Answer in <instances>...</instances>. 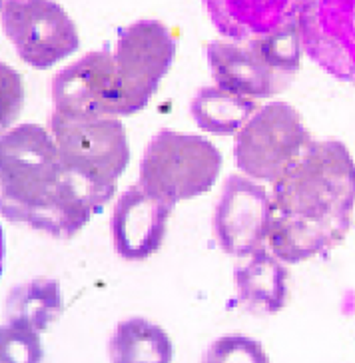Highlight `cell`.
<instances>
[{"instance_id": "obj_5", "label": "cell", "mask_w": 355, "mask_h": 363, "mask_svg": "<svg viewBox=\"0 0 355 363\" xmlns=\"http://www.w3.org/2000/svg\"><path fill=\"white\" fill-rule=\"evenodd\" d=\"M312 144L298 110L286 102L259 108L237 132L236 164L246 176L274 182Z\"/></svg>"}, {"instance_id": "obj_8", "label": "cell", "mask_w": 355, "mask_h": 363, "mask_svg": "<svg viewBox=\"0 0 355 363\" xmlns=\"http://www.w3.org/2000/svg\"><path fill=\"white\" fill-rule=\"evenodd\" d=\"M300 38L315 65L355 82V0H303Z\"/></svg>"}, {"instance_id": "obj_18", "label": "cell", "mask_w": 355, "mask_h": 363, "mask_svg": "<svg viewBox=\"0 0 355 363\" xmlns=\"http://www.w3.org/2000/svg\"><path fill=\"white\" fill-rule=\"evenodd\" d=\"M0 352L4 363H36L44 359L40 333L12 320H6L0 330Z\"/></svg>"}, {"instance_id": "obj_19", "label": "cell", "mask_w": 355, "mask_h": 363, "mask_svg": "<svg viewBox=\"0 0 355 363\" xmlns=\"http://www.w3.org/2000/svg\"><path fill=\"white\" fill-rule=\"evenodd\" d=\"M268 353L264 352V347L259 342L246 337V335H224L220 340H215L210 350L205 353V362L212 363H226V362H254L266 363L268 362Z\"/></svg>"}, {"instance_id": "obj_14", "label": "cell", "mask_w": 355, "mask_h": 363, "mask_svg": "<svg viewBox=\"0 0 355 363\" xmlns=\"http://www.w3.org/2000/svg\"><path fill=\"white\" fill-rule=\"evenodd\" d=\"M237 298L252 313H278L288 298V269L280 257L264 247L249 256L246 266L236 267Z\"/></svg>"}, {"instance_id": "obj_11", "label": "cell", "mask_w": 355, "mask_h": 363, "mask_svg": "<svg viewBox=\"0 0 355 363\" xmlns=\"http://www.w3.org/2000/svg\"><path fill=\"white\" fill-rule=\"evenodd\" d=\"M174 203L144 188L140 182L130 186L116 202L112 214V238L116 254L128 262L154 256L168 234Z\"/></svg>"}, {"instance_id": "obj_20", "label": "cell", "mask_w": 355, "mask_h": 363, "mask_svg": "<svg viewBox=\"0 0 355 363\" xmlns=\"http://www.w3.org/2000/svg\"><path fill=\"white\" fill-rule=\"evenodd\" d=\"M0 72H2V128H9L24 104V84H22V76L14 72L11 66L2 65Z\"/></svg>"}, {"instance_id": "obj_1", "label": "cell", "mask_w": 355, "mask_h": 363, "mask_svg": "<svg viewBox=\"0 0 355 363\" xmlns=\"http://www.w3.org/2000/svg\"><path fill=\"white\" fill-rule=\"evenodd\" d=\"M2 216L68 240L102 206L66 170L54 136L38 124H21L0 140Z\"/></svg>"}, {"instance_id": "obj_10", "label": "cell", "mask_w": 355, "mask_h": 363, "mask_svg": "<svg viewBox=\"0 0 355 363\" xmlns=\"http://www.w3.org/2000/svg\"><path fill=\"white\" fill-rule=\"evenodd\" d=\"M54 112L64 116H120L118 72L110 50L88 52L52 82Z\"/></svg>"}, {"instance_id": "obj_9", "label": "cell", "mask_w": 355, "mask_h": 363, "mask_svg": "<svg viewBox=\"0 0 355 363\" xmlns=\"http://www.w3.org/2000/svg\"><path fill=\"white\" fill-rule=\"evenodd\" d=\"M271 216L268 192L246 176L232 174L215 206L214 232L218 244L230 256L256 254L268 240Z\"/></svg>"}, {"instance_id": "obj_6", "label": "cell", "mask_w": 355, "mask_h": 363, "mask_svg": "<svg viewBox=\"0 0 355 363\" xmlns=\"http://www.w3.org/2000/svg\"><path fill=\"white\" fill-rule=\"evenodd\" d=\"M176 56V43L158 21H138L122 28L114 50L118 72L120 116L138 114L150 104Z\"/></svg>"}, {"instance_id": "obj_17", "label": "cell", "mask_w": 355, "mask_h": 363, "mask_svg": "<svg viewBox=\"0 0 355 363\" xmlns=\"http://www.w3.org/2000/svg\"><path fill=\"white\" fill-rule=\"evenodd\" d=\"M254 98L227 92L220 86H205L192 100V116L204 132L227 136L244 128V124L258 112Z\"/></svg>"}, {"instance_id": "obj_7", "label": "cell", "mask_w": 355, "mask_h": 363, "mask_svg": "<svg viewBox=\"0 0 355 363\" xmlns=\"http://www.w3.org/2000/svg\"><path fill=\"white\" fill-rule=\"evenodd\" d=\"M2 26L21 60L38 70L62 62L80 46L74 21L54 0H6Z\"/></svg>"}, {"instance_id": "obj_16", "label": "cell", "mask_w": 355, "mask_h": 363, "mask_svg": "<svg viewBox=\"0 0 355 363\" xmlns=\"http://www.w3.org/2000/svg\"><path fill=\"white\" fill-rule=\"evenodd\" d=\"M110 359L116 363H170L174 345L164 328L144 320L130 318L120 321L110 340Z\"/></svg>"}, {"instance_id": "obj_13", "label": "cell", "mask_w": 355, "mask_h": 363, "mask_svg": "<svg viewBox=\"0 0 355 363\" xmlns=\"http://www.w3.org/2000/svg\"><path fill=\"white\" fill-rule=\"evenodd\" d=\"M218 33L246 43L300 21L303 0H204Z\"/></svg>"}, {"instance_id": "obj_2", "label": "cell", "mask_w": 355, "mask_h": 363, "mask_svg": "<svg viewBox=\"0 0 355 363\" xmlns=\"http://www.w3.org/2000/svg\"><path fill=\"white\" fill-rule=\"evenodd\" d=\"M355 208V160L342 142H312L274 182V218L345 238Z\"/></svg>"}, {"instance_id": "obj_15", "label": "cell", "mask_w": 355, "mask_h": 363, "mask_svg": "<svg viewBox=\"0 0 355 363\" xmlns=\"http://www.w3.org/2000/svg\"><path fill=\"white\" fill-rule=\"evenodd\" d=\"M64 311L60 284L50 278H36L14 286L6 298V320L18 321L44 333Z\"/></svg>"}, {"instance_id": "obj_12", "label": "cell", "mask_w": 355, "mask_h": 363, "mask_svg": "<svg viewBox=\"0 0 355 363\" xmlns=\"http://www.w3.org/2000/svg\"><path fill=\"white\" fill-rule=\"evenodd\" d=\"M205 54L215 84L240 96H274L290 82V78L269 65L249 40H215L208 44Z\"/></svg>"}, {"instance_id": "obj_4", "label": "cell", "mask_w": 355, "mask_h": 363, "mask_svg": "<svg viewBox=\"0 0 355 363\" xmlns=\"http://www.w3.org/2000/svg\"><path fill=\"white\" fill-rule=\"evenodd\" d=\"M220 172L222 154L210 140L162 130L144 152L140 184L176 206L210 192Z\"/></svg>"}, {"instance_id": "obj_3", "label": "cell", "mask_w": 355, "mask_h": 363, "mask_svg": "<svg viewBox=\"0 0 355 363\" xmlns=\"http://www.w3.org/2000/svg\"><path fill=\"white\" fill-rule=\"evenodd\" d=\"M50 130L66 170L100 206L110 202L130 164L128 134L118 116L74 118L54 112Z\"/></svg>"}]
</instances>
